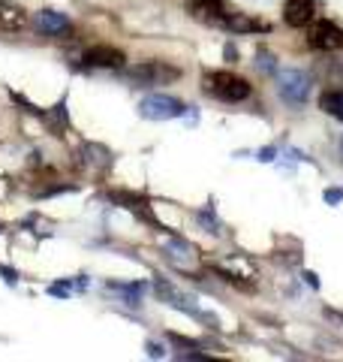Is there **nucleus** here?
Masks as SVG:
<instances>
[{
  "mask_svg": "<svg viewBox=\"0 0 343 362\" xmlns=\"http://www.w3.org/2000/svg\"><path fill=\"white\" fill-rule=\"evenodd\" d=\"M184 112H187V106L178 103V100L169 94H148L139 103V115L148 121H172V118H181Z\"/></svg>",
  "mask_w": 343,
  "mask_h": 362,
  "instance_id": "7ed1b4c3",
  "label": "nucleus"
},
{
  "mask_svg": "<svg viewBox=\"0 0 343 362\" xmlns=\"http://www.w3.org/2000/svg\"><path fill=\"white\" fill-rule=\"evenodd\" d=\"M37 25H40V30L49 33V37H64V33H70V28H73L70 18L64 13H54V9H40Z\"/></svg>",
  "mask_w": 343,
  "mask_h": 362,
  "instance_id": "1a4fd4ad",
  "label": "nucleus"
},
{
  "mask_svg": "<svg viewBox=\"0 0 343 362\" xmlns=\"http://www.w3.org/2000/svg\"><path fill=\"white\" fill-rule=\"evenodd\" d=\"M238 58V52H235V45H226V61H235Z\"/></svg>",
  "mask_w": 343,
  "mask_h": 362,
  "instance_id": "dca6fc26",
  "label": "nucleus"
},
{
  "mask_svg": "<svg viewBox=\"0 0 343 362\" xmlns=\"http://www.w3.org/2000/svg\"><path fill=\"white\" fill-rule=\"evenodd\" d=\"M127 76L139 85H169V82H178L181 70L169 61H142V64L130 66Z\"/></svg>",
  "mask_w": 343,
  "mask_h": 362,
  "instance_id": "f03ea898",
  "label": "nucleus"
},
{
  "mask_svg": "<svg viewBox=\"0 0 343 362\" xmlns=\"http://www.w3.org/2000/svg\"><path fill=\"white\" fill-rule=\"evenodd\" d=\"M148 354H151V356H163V354H166V347H163V344L148 341Z\"/></svg>",
  "mask_w": 343,
  "mask_h": 362,
  "instance_id": "4468645a",
  "label": "nucleus"
},
{
  "mask_svg": "<svg viewBox=\"0 0 343 362\" xmlns=\"http://www.w3.org/2000/svg\"><path fill=\"white\" fill-rule=\"evenodd\" d=\"M28 28V13L13 0H0V30H25Z\"/></svg>",
  "mask_w": 343,
  "mask_h": 362,
  "instance_id": "6e6552de",
  "label": "nucleus"
},
{
  "mask_svg": "<svg viewBox=\"0 0 343 362\" xmlns=\"http://www.w3.org/2000/svg\"><path fill=\"white\" fill-rule=\"evenodd\" d=\"M271 154H274V148H262L259 151V160H271Z\"/></svg>",
  "mask_w": 343,
  "mask_h": 362,
  "instance_id": "f3484780",
  "label": "nucleus"
},
{
  "mask_svg": "<svg viewBox=\"0 0 343 362\" xmlns=\"http://www.w3.org/2000/svg\"><path fill=\"white\" fill-rule=\"evenodd\" d=\"M223 28H229L232 33H256V30H268L265 21L250 18L247 13H229V16L223 18Z\"/></svg>",
  "mask_w": 343,
  "mask_h": 362,
  "instance_id": "9b49d317",
  "label": "nucleus"
},
{
  "mask_svg": "<svg viewBox=\"0 0 343 362\" xmlns=\"http://www.w3.org/2000/svg\"><path fill=\"white\" fill-rule=\"evenodd\" d=\"M307 42L316 52H340L343 49V28H337L335 21H313Z\"/></svg>",
  "mask_w": 343,
  "mask_h": 362,
  "instance_id": "39448f33",
  "label": "nucleus"
},
{
  "mask_svg": "<svg viewBox=\"0 0 343 362\" xmlns=\"http://www.w3.org/2000/svg\"><path fill=\"white\" fill-rule=\"evenodd\" d=\"M316 13V4L313 0H286L283 4V21L289 28H304L313 21Z\"/></svg>",
  "mask_w": 343,
  "mask_h": 362,
  "instance_id": "0eeeda50",
  "label": "nucleus"
},
{
  "mask_svg": "<svg viewBox=\"0 0 343 362\" xmlns=\"http://www.w3.org/2000/svg\"><path fill=\"white\" fill-rule=\"evenodd\" d=\"M319 109H323L325 115L343 121V90H325V94L319 97Z\"/></svg>",
  "mask_w": 343,
  "mask_h": 362,
  "instance_id": "f8f14e48",
  "label": "nucleus"
},
{
  "mask_svg": "<svg viewBox=\"0 0 343 362\" xmlns=\"http://www.w3.org/2000/svg\"><path fill=\"white\" fill-rule=\"evenodd\" d=\"M202 90L223 100V103H241V100L250 97V82L229 70H211L202 76Z\"/></svg>",
  "mask_w": 343,
  "mask_h": 362,
  "instance_id": "f257e3e1",
  "label": "nucleus"
},
{
  "mask_svg": "<svg viewBox=\"0 0 343 362\" xmlns=\"http://www.w3.org/2000/svg\"><path fill=\"white\" fill-rule=\"evenodd\" d=\"M85 64L88 66H100V70H124V58L121 49H114V45H90L85 52Z\"/></svg>",
  "mask_w": 343,
  "mask_h": 362,
  "instance_id": "423d86ee",
  "label": "nucleus"
},
{
  "mask_svg": "<svg viewBox=\"0 0 343 362\" xmlns=\"http://www.w3.org/2000/svg\"><path fill=\"white\" fill-rule=\"evenodd\" d=\"M340 199H343V190H325V202H331V206H337Z\"/></svg>",
  "mask_w": 343,
  "mask_h": 362,
  "instance_id": "ddd939ff",
  "label": "nucleus"
},
{
  "mask_svg": "<svg viewBox=\"0 0 343 362\" xmlns=\"http://www.w3.org/2000/svg\"><path fill=\"white\" fill-rule=\"evenodd\" d=\"M193 16L211 25H223V18L229 16V9L223 0H193Z\"/></svg>",
  "mask_w": 343,
  "mask_h": 362,
  "instance_id": "9d476101",
  "label": "nucleus"
},
{
  "mask_svg": "<svg viewBox=\"0 0 343 362\" xmlns=\"http://www.w3.org/2000/svg\"><path fill=\"white\" fill-rule=\"evenodd\" d=\"M52 293L54 296H66V293H70V284H52Z\"/></svg>",
  "mask_w": 343,
  "mask_h": 362,
  "instance_id": "2eb2a0df",
  "label": "nucleus"
},
{
  "mask_svg": "<svg viewBox=\"0 0 343 362\" xmlns=\"http://www.w3.org/2000/svg\"><path fill=\"white\" fill-rule=\"evenodd\" d=\"M277 90L289 106H304L307 97H311V76H304L301 70H280Z\"/></svg>",
  "mask_w": 343,
  "mask_h": 362,
  "instance_id": "20e7f679",
  "label": "nucleus"
}]
</instances>
